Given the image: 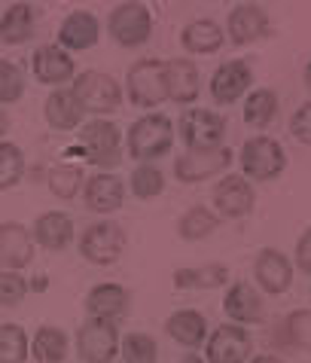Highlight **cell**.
<instances>
[{
	"label": "cell",
	"instance_id": "6da1fadb",
	"mask_svg": "<svg viewBox=\"0 0 311 363\" xmlns=\"http://www.w3.org/2000/svg\"><path fill=\"white\" fill-rule=\"evenodd\" d=\"M128 156L137 159L140 165H153L156 159L171 153L174 147V123L165 113H144L128 125L125 135Z\"/></svg>",
	"mask_w": 311,
	"mask_h": 363
},
{
	"label": "cell",
	"instance_id": "7a4b0ae2",
	"mask_svg": "<svg viewBox=\"0 0 311 363\" xmlns=\"http://www.w3.org/2000/svg\"><path fill=\"white\" fill-rule=\"evenodd\" d=\"M77 132L83 162L95 165L98 171H110L123 162V132L113 119H89Z\"/></svg>",
	"mask_w": 311,
	"mask_h": 363
},
{
	"label": "cell",
	"instance_id": "3957f363",
	"mask_svg": "<svg viewBox=\"0 0 311 363\" xmlns=\"http://www.w3.org/2000/svg\"><path fill=\"white\" fill-rule=\"evenodd\" d=\"M70 92L86 113H95V119H104L123 107V86L104 70H79L70 83Z\"/></svg>",
	"mask_w": 311,
	"mask_h": 363
},
{
	"label": "cell",
	"instance_id": "277c9868",
	"mask_svg": "<svg viewBox=\"0 0 311 363\" xmlns=\"http://www.w3.org/2000/svg\"><path fill=\"white\" fill-rule=\"evenodd\" d=\"M226 116L210 107H186L177 119V135L193 153L226 147Z\"/></svg>",
	"mask_w": 311,
	"mask_h": 363
},
{
	"label": "cell",
	"instance_id": "5b68a950",
	"mask_svg": "<svg viewBox=\"0 0 311 363\" xmlns=\"http://www.w3.org/2000/svg\"><path fill=\"white\" fill-rule=\"evenodd\" d=\"M238 162H242V177L247 180H278L287 171V150L281 147V140L268 138V135H254L244 140L242 153H238Z\"/></svg>",
	"mask_w": 311,
	"mask_h": 363
},
{
	"label": "cell",
	"instance_id": "8992f818",
	"mask_svg": "<svg viewBox=\"0 0 311 363\" xmlns=\"http://www.w3.org/2000/svg\"><path fill=\"white\" fill-rule=\"evenodd\" d=\"M128 235L116 220H98L79 232V257L92 266H113L125 254Z\"/></svg>",
	"mask_w": 311,
	"mask_h": 363
},
{
	"label": "cell",
	"instance_id": "52a82bcc",
	"mask_svg": "<svg viewBox=\"0 0 311 363\" xmlns=\"http://www.w3.org/2000/svg\"><path fill=\"white\" fill-rule=\"evenodd\" d=\"M125 89H128V101H132L135 107L156 113V107L168 101V92H165V62H162V58H137V62L128 67Z\"/></svg>",
	"mask_w": 311,
	"mask_h": 363
},
{
	"label": "cell",
	"instance_id": "ba28073f",
	"mask_svg": "<svg viewBox=\"0 0 311 363\" xmlns=\"http://www.w3.org/2000/svg\"><path fill=\"white\" fill-rule=\"evenodd\" d=\"M107 34L116 40L123 49H137L149 43L153 37V13L140 0H128V4H116L107 16Z\"/></svg>",
	"mask_w": 311,
	"mask_h": 363
},
{
	"label": "cell",
	"instance_id": "9c48e42d",
	"mask_svg": "<svg viewBox=\"0 0 311 363\" xmlns=\"http://www.w3.org/2000/svg\"><path fill=\"white\" fill-rule=\"evenodd\" d=\"M77 354L83 363H113L119 357V330L110 320L89 318L77 330Z\"/></svg>",
	"mask_w": 311,
	"mask_h": 363
},
{
	"label": "cell",
	"instance_id": "30bf717a",
	"mask_svg": "<svg viewBox=\"0 0 311 363\" xmlns=\"http://www.w3.org/2000/svg\"><path fill=\"white\" fill-rule=\"evenodd\" d=\"M210 201H214L210 211H214L220 220H242L254 211L256 193H254V186H250V180H244L242 174H226L217 180Z\"/></svg>",
	"mask_w": 311,
	"mask_h": 363
},
{
	"label": "cell",
	"instance_id": "8fae6325",
	"mask_svg": "<svg viewBox=\"0 0 311 363\" xmlns=\"http://www.w3.org/2000/svg\"><path fill=\"white\" fill-rule=\"evenodd\" d=\"M235 153L229 147H217V150H186L183 156L174 159V177L180 184H202L208 177H217L232 165Z\"/></svg>",
	"mask_w": 311,
	"mask_h": 363
},
{
	"label": "cell",
	"instance_id": "7c38bea8",
	"mask_svg": "<svg viewBox=\"0 0 311 363\" xmlns=\"http://www.w3.org/2000/svg\"><path fill=\"white\" fill-rule=\"evenodd\" d=\"M31 70L37 83L52 86V89H67V83H74L77 77V62L58 43H46L34 49Z\"/></svg>",
	"mask_w": 311,
	"mask_h": 363
},
{
	"label": "cell",
	"instance_id": "4fadbf2b",
	"mask_svg": "<svg viewBox=\"0 0 311 363\" xmlns=\"http://www.w3.org/2000/svg\"><path fill=\"white\" fill-rule=\"evenodd\" d=\"M254 339L238 324H223L208 336L205 345V363H247Z\"/></svg>",
	"mask_w": 311,
	"mask_h": 363
},
{
	"label": "cell",
	"instance_id": "5bb4252c",
	"mask_svg": "<svg viewBox=\"0 0 311 363\" xmlns=\"http://www.w3.org/2000/svg\"><path fill=\"white\" fill-rule=\"evenodd\" d=\"M254 281L259 294L281 296L293 287V263L275 247H263L254 259Z\"/></svg>",
	"mask_w": 311,
	"mask_h": 363
},
{
	"label": "cell",
	"instance_id": "9a60e30c",
	"mask_svg": "<svg viewBox=\"0 0 311 363\" xmlns=\"http://www.w3.org/2000/svg\"><path fill=\"white\" fill-rule=\"evenodd\" d=\"M125 201V180L113 174V171H98V174H89L83 184V205L92 211V214H116Z\"/></svg>",
	"mask_w": 311,
	"mask_h": 363
},
{
	"label": "cell",
	"instance_id": "2e32d148",
	"mask_svg": "<svg viewBox=\"0 0 311 363\" xmlns=\"http://www.w3.org/2000/svg\"><path fill=\"white\" fill-rule=\"evenodd\" d=\"M34 238L31 229L18 220L0 223V272H22L34 263Z\"/></svg>",
	"mask_w": 311,
	"mask_h": 363
},
{
	"label": "cell",
	"instance_id": "e0dca14e",
	"mask_svg": "<svg viewBox=\"0 0 311 363\" xmlns=\"http://www.w3.org/2000/svg\"><path fill=\"white\" fill-rule=\"evenodd\" d=\"M272 31V22H268V13L259 4H235L232 13L226 18V37L232 40L235 46H250L256 40L268 37Z\"/></svg>",
	"mask_w": 311,
	"mask_h": 363
},
{
	"label": "cell",
	"instance_id": "ac0fdd59",
	"mask_svg": "<svg viewBox=\"0 0 311 363\" xmlns=\"http://www.w3.org/2000/svg\"><path fill=\"white\" fill-rule=\"evenodd\" d=\"M250 83H254L250 65L242 62V58H229V62L220 65L214 70V77H210V98H214L217 104L229 107L250 92Z\"/></svg>",
	"mask_w": 311,
	"mask_h": 363
},
{
	"label": "cell",
	"instance_id": "d6986e66",
	"mask_svg": "<svg viewBox=\"0 0 311 363\" xmlns=\"http://www.w3.org/2000/svg\"><path fill=\"white\" fill-rule=\"evenodd\" d=\"M31 238H34V245H40L43 250L62 254V250H67L77 241L74 217L64 214V211H43L31 223Z\"/></svg>",
	"mask_w": 311,
	"mask_h": 363
},
{
	"label": "cell",
	"instance_id": "ffe728a7",
	"mask_svg": "<svg viewBox=\"0 0 311 363\" xmlns=\"http://www.w3.org/2000/svg\"><path fill=\"white\" fill-rule=\"evenodd\" d=\"M128 311H132V294L123 284H113V281H104V284H95L86 294V315L95 320H123Z\"/></svg>",
	"mask_w": 311,
	"mask_h": 363
},
{
	"label": "cell",
	"instance_id": "44dd1931",
	"mask_svg": "<svg viewBox=\"0 0 311 363\" xmlns=\"http://www.w3.org/2000/svg\"><path fill=\"white\" fill-rule=\"evenodd\" d=\"M98 40H101V22L89 9H74L58 28V46L64 52H86L98 46Z\"/></svg>",
	"mask_w": 311,
	"mask_h": 363
},
{
	"label": "cell",
	"instance_id": "7402d4cb",
	"mask_svg": "<svg viewBox=\"0 0 311 363\" xmlns=\"http://www.w3.org/2000/svg\"><path fill=\"white\" fill-rule=\"evenodd\" d=\"M165 92L174 104H196L202 95V74L193 58H171L165 62Z\"/></svg>",
	"mask_w": 311,
	"mask_h": 363
},
{
	"label": "cell",
	"instance_id": "603a6c76",
	"mask_svg": "<svg viewBox=\"0 0 311 363\" xmlns=\"http://www.w3.org/2000/svg\"><path fill=\"white\" fill-rule=\"evenodd\" d=\"M223 311L232 324L244 327V324H259L263 320V294L250 284V281H235L229 284L226 290V299H223Z\"/></svg>",
	"mask_w": 311,
	"mask_h": 363
},
{
	"label": "cell",
	"instance_id": "cb8c5ba5",
	"mask_svg": "<svg viewBox=\"0 0 311 363\" xmlns=\"http://www.w3.org/2000/svg\"><path fill=\"white\" fill-rule=\"evenodd\" d=\"M43 116L49 128H55V132H77L86 119V110L79 107V101L70 89H52L43 104Z\"/></svg>",
	"mask_w": 311,
	"mask_h": 363
},
{
	"label": "cell",
	"instance_id": "d4e9b609",
	"mask_svg": "<svg viewBox=\"0 0 311 363\" xmlns=\"http://www.w3.org/2000/svg\"><path fill=\"white\" fill-rule=\"evenodd\" d=\"M223 43H226V34L214 18H193L180 31V46L189 55H214L223 49Z\"/></svg>",
	"mask_w": 311,
	"mask_h": 363
},
{
	"label": "cell",
	"instance_id": "484cf974",
	"mask_svg": "<svg viewBox=\"0 0 311 363\" xmlns=\"http://www.w3.org/2000/svg\"><path fill=\"white\" fill-rule=\"evenodd\" d=\"M165 333L177 342V345L198 348L208 339V318L196 308H180V311H174V315H168Z\"/></svg>",
	"mask_w": 311,
	"mask_h": 363
},
{
	"label": "cell",
	"instance_id": "4316f807",
	"mask_svg": "<svg viewBox=\"0 0 311 363\" xmlns=\"http://www.w3.org/2000/svg\"><path fill=\"white\" fill-rule=\"evenodd\" d=\"M34 25H37V18H34L31 4L18 0V4L6 6V13L0 16V43H6V46L28 43V40L34 37Z\"/></svg>",
	"mask_w": 311,
	"mask_h": 363
},
{
	"label": "cell",
	"instance_id": "83f0119b",
	"mask_svg": "<svg viewBox=\"0 0 311 363\" xmlns=\"http://www.w3.org/2000/svg\"><path fill=\"white\" fill-rule=\"evenodd\" d=\"M177 290H220L229 281V266L223 263H205V266H186L174 272Z\"/></svg>",
	"mask_w": 311,
	"mask_h": 363
},
{
	"label": "cell",
	"instance_id": "f1b7e54d",
	"mask_svg": "<svg viewBox=\"0 0 311 363\" xmlns=\"http://www.w3.org/2000/svg\"><path fill=\"white\" fill-rule=\"evenodd\" d=\"M67 351H70V339L62 327H55V324L37 327L31 339V357L37 363H64Z\"/></svg>",
	"mask_w": 311,
	"mask_h": 363
},
{
	"label": "cell",
	"instance_id": "f546056e",
	"mask_svg": "<svg viewBox=\"0 0 311 363\" xmlns=\"http://www.w3.org/2000/svg\"><path fill=\"white\" fill-rule=\"evenodd\" d=\"M220 226V217L208 205H193L177 217V235L183 241H202L208 235H214Z\"/></svg>",
	"mask_w": 311,
	"mask_h": 363
},
{
	"label": "cell",
	"instance_id": "4dcf8cb0",
	"mask_svg": "<svg viewBox=\"0 0 311 363\" xmlns=\"http://www.w3.org/2000/svg\"><path fill=\"white\" fill-rule=\"evenodd\" d=\"M278 116V95L272 89H254L244 98V123L250 128H268Z\"/></svg>",
	"mask_w": 311,
	"mask_h": 363
},
{
	"label": "cell",
	"instance_id": "1f68e13d",
	"mask_svg": "<svg viewBox=\"0 0 311 363\" xmlns=\"http://www.w3.org/2000/svg\"><path fill=\"white\" fill-rule=\"evenodd\" d=\"M46 184H49V193H52L55 199L70 201V199L79 196V189H83V184H86V174H83V168H79V165L64 162V165L49 168Z\"/></svg>",
	"mask_w": 311,
	"mask_h": 363
},
{
	"label": "cell",
	"instance_id": "d6a6232c",
	"mask_svg": "<svg viewBox=\"0 0 311 363\" xmlns=\"http://www.w3.org/2000/svg\"><path fill=\"white\" fill-rule=\"evenodd\" d=\"M25 177V153L13 140H0V193L22 184Z\"/></svg>",
	"mask_w": 311,
	"mask_h": 363
},
{
	"label": "cell",
	"instance_id": "836d02e7",
	"mask_svg": "<svg viewBox=\"0 0 311 363\" xmlns=\"http://www.w3.org/2000/svg\"><path fill=\"white\" fill-rule=\"evenodd\" d=\"M128 189H132V196L140 199V201H149L156 196L165 193V174L162 168L156 165H137L132 174H128Z\"/></svg>",
	"mask_w": 311,
	"mask_h": 363
},
{
	"label": "cell",
	"instance_id": "e575fe53",
	"mask_svg": "<svg viewBox=\"0 0 311 363\" xmlns=\"http://www.w3.org/2000/svg\"><path fill=\"white\" fill-rule=\"evenodd\" d=\"M31 354V339L18 324H0V363H25Z\"/></svg>",
	"mask_w": 311,
	"mask_h": 363
},
{
	"label": "cell",
	"instance_id": "d590c367",
	"mask_svg": "<svg viewBox=\"0 0 311 363\" xmlns=\"http://www.w3.org/2000/svg\"><path fill=\"white\" fill-rule=\"evenodd\" d=\"M119 357L123 363H159V345L147 333H128L119 339Z\"/></svg>",
	"mask_w": 311,
	"mask_h": 363
},
{
	"label": "cell",
	"instance_id": "8d00e7d4",
	"mask_svg": "<svg viewBox=\"0 0 311 363\" xmlns=\"http://www.w3.org/2000/svg\"><path fill=\"white\" fill-rule=\"evenodd\" d=\"M25 95V70L9 58H0V107L16 104Z\"/></svg>",
	"mask_w": 311,
	"mask_h": 363
},
{
	"label": "cell",
	"instance_id": "74e56055",
	"mask_svg": "<svg viewBox=\"0 0 311 363\" xmlns=\"http://www.w3.org/2000/svg\"><path fill=\"white\" fill-rule=\"evenodd\" d=\"M284 339L311 354V308H296L284 318Z\"/></svg>",
	"mask_w": 311,
	"mask_h": 363
},
{
	"label": "cell",
	"instance_id": "f35d334b",
	"mask_svg": "<svg viewBox=\"0 0 311 363\" xmlns=\"http://www.w3.org/2000/svg\"><path fill=\"white\" fill-rule=\"evenodd\" d=\"M28 296V278L22 272H0V308H16Z\"/></svg>",
	"mask_w": 311,
	"mask_h": 363
},
{
	"label": "cell",
	"instance_id": "ab89813d",
	"mask_svg": "<svg viewBox=\"0 0 311 363\" xmlns=\"http://www.w3.org/2000/svg\"><path fill=\"white\" fill-rule=\"evenodd\" d=\"M290 135L299 144L311 147V101H305V104H299L293 110V116H290Z\"/></svg>",
	"mask_w": 311,
	"mask_h": 363
},
{
	"label": "cell",
	"instance_id": "60d3db41",
	"mask_svg": "<svg viewBox=\"0 0 311 363\" xmlns=\"http://www.w3.org/2000/svg\"><path fill=\"white\" fill-rule=\"evenodd\" d=\"M296 266L302 275H311V226L296 241Z\"/></svg>",
	"mask_w": 311,
	"mask_h": 363
},
{
	"label": "cell",
	"instance_id": "b9f144b4",
	"mask_svg": "<svg viewBox=\"0 0 311 363\" xmlns=\"http://www.w3.org/2000/svg\"><path fill=\"white\" fill-rule=\"evenodd\" d=\"M6 128H9V113H6V107H0V140H4Z\"/></svg>",
	"mask_w": 311,
	"mask_h": 363
},
{
	"label": "cell",
	"instance_id": "7bdbcfd3",
	"mask_svg": "<svg viewBox=\"0 0 311 363\" xmlns=\"http://www.w3.org/2000/svg\"><path fill=\"white\" fill-rule=\"evenodd\" d=\"M250 363H284V360H281L278 354H256V357L250 360Z\"/></svg>",
	"mask_w": 311,
	"mask_h": 363
},
{
	"label": "cell",
	"instance_id": "ee69618b",
	"mask_svg": "<svg viewBox=\"0 0 311 363\" xmlns=\"http://www.w3.org/2000/svg\"><path fill=\"white\" fill-rule=\"evenodd\" d=\"M177 363H205V357H202V354H196V351H189V354H183Z\"/></svg>",
	"mask_w": 311,
	"mask_h": 363
},
{
	"label": "cell",
	"instance_id": "f6af8a7d",
	"mask_svg": "<svg viewBox=\"0 0 311 363\" xmlns=\"http://www.w3.org/2000/svg\"><path fill=\"white\" fill-rule=\"evenodd\" d=\"M302 79H305V89H308V95H311V62L305 65V70H302Z\"/></svg>",
	"mask_w": 311,
	"mask_h": 363
}]
</instances>
